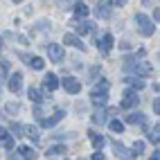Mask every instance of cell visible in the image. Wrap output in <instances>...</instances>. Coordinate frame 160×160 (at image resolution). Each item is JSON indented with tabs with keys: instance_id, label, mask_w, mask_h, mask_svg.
<instances>
[{
	"instance_id": "obj_35",
	"label": "cell",
	"mask_w": 160,
	"mask_h": 160,
	"mask_svg": "<svg viewBox=\"0 0 160 160\" xmlns=\"http://www.w3.org/2000/svg\"><path fill=\"white\" fill-rule=\"evenodd\" d=\"M151 160H160V158H158V151H156V153L151 156Z\"/></svg>"
},
{
	"instance_id": "obj_15",
	"label": "cell",
	"mask_w": 160,
	"mask_h": 160,
	"mask_svg": "<svg viewBox=\"0 0 160 160\" xmlns=\"http://www.w3.org/2000/svg\"><path fill=\"white\" fill-rule=\"evenodd\" d=\"M88 14H90V7L86 2H77V5H74V16H77V18H86Z\"/></svg>"
},
{
	"instance_id": "obj_27",
	"label": "cell",
	"mask_w": 160,
	"mask_h": 160,
	"mask_svg": "<svg viewBox=\"0 0 160 160\" xmlns=\"http://www.w3.org/2000/svg\"><path fill=\"white\" fill-rule=\"evenodd\" d=\"M92 122H95V124H104V122H106V113H104V111H97V113L92 115Z\"/></svg>"
},
{
	"instance_id": "obj_17",
	"label": "cell",
	"mask_w": 160,
	"mask_h": 160,
	"mask_svg": "<svg viewBox=\"0 0 160 160\" xmlns=\"http://www.w3.org/2000/svg\"><path fill=\"white\" fill-rule=\"evenodd\" d=\"M20 131H23L20 135H27V138H32L34 142H38V138H41V135H38V131H36V126H29V124H25Z\"/></svg>"
},
{
	"instance_id": "obj_22",
	"label": "cell",
	"mask_w": 160,
	"mask_h": 160,
	"mask_svg": "<svg viewBox=\"0 0 160 160\" xmlns=\"http://www.w3.org/2000/svg\"><path fill=\"white\" fill-rule=\"evenodd\" d=\"M66 151H68V149L63 147V144H54V147H50V149H48V156H63Z\"/></svg>"
},
{
	"instance_id": "obj_2",
	"label": "cell",
	"mask_w": 160,
	"mask_h": 160,
	"mask_svg": "<svg viewBox=\"0 0 160 160\" xmlns=\"http://www.w3.org/2000/svg\"><path fill=\"white\" fill-rule=\"evenodd\" d=\"M124 70L126 72H135L138 77L140 74H151V66L149 63H144V61H133V59H126V63H124Z\"/></svg>"
},
{
	"instance_id": "obj_9",
	"label": "cell",
	"mask_w": 160,
	"mask_h": 160,
	"mask_svg": "<svg viewBox=\"0 0 160 160\" xmlns=\"http://www.w3.org/2000/svg\"><path fill=\"white\" fill-rule=\"evenodd\" d=\"M113 149H115V156L117 158H124V160H129V158H133V151H129L124 144H120L117 140H113Z\"/></svg>"
},
{
	"instance_id": "obj_23",
	"label": "cell",
	"mask_w": 160,
	"mask_h": 160,
	"mask_svg": "<svg viewBox=\"0 0 160 160\" xmlns=\"http://www.w3.org/2000/svg\"><path fill=\"white\" fill-rule=\"evenodd\" d=\"M27 95H29V99L34 102V104H41V102H43V95H41V90H38V88H29V92H27Z\"/></svg>"
},
{
	"instance_id": "obj_24",
	"label": "cell",
	"mask_w": 160,
	"mask_h": 160,
	"mask_svg": "<svg viewBox=\"0 0 160 160\" xmlns=\"http://www.w3.org/2000/svg\"><path fill=\"white\" fill-rule=\"evenodd\" d=\"M108 126H111V131H113V133H124V124H122L120 120H111Z\"/></svg>"
},
{
	"instance_id": "obj_8",
	"label": "cell",
	"mask_w": 160,
	"mask_h": 160,
	"mask_svg": "<svg viewBox=\"0 0 160 160\" xmlns=\"http://www.w3.org/2000/svg\"><path fill=\"white\" fill-rule=\"evenodd\" d=\"M63 115H66V113H63V111H54V115H52V117H41V126H45V129H50V126H54L57 122H61L63 120Z\"/></svg>"
},
{
	"instance_id": "obj_33",
	"label": "cell",
	"mask_w": 160,
	"mask_h": 160,
	"mask_svg": "<svg viewBox=\"0 0 160 160\" xmlns=\"http://www.w3.org/2000/svg\"><path fill=\"white\" fill-rule=\"evenodd\" d=\"M111 5H120V7H124L126 0H111Z\"/></svg>"
},
{
	"instance_id": "obj_10",
	"label": "cell",
	"mask_w": 160,
	"mask_h": 160,
	"mask_svg": "<svg viewBox=\"0 0 160 160\" xmlns=\"http://www.w3.org/2000/svg\"><path fill=\"white\" fill-rule=\"evenodd\" d=\"M20 86H23V74H20V72L9 74V90H12V92H18Z\"/></svg>"
},
{
	"instance_id": "obj_32",
	"label": "cell",
	"mask_w": 160,
	"mask_h": 160,
	"mask_svg": "<svg viewBox=\"0 0 160 160\" xmlns=\"http://www.w3.org/2000/svg\"><path fill=\"white\" fill-rule=\"evenodd\" d=\"M5 138H7V129H5V126H0V140H5Z\"/></svg>"
},
{
	"instance_id": "obj_37",
	"label": "cell",
	"mask_w": 160,
	"mask_h": 160,
	"mask_svg": "<svg viewBox=\"0 0 160 160\" xmlns=\"http://www.w3.org/2000/svg\"><path fill=\"white\" fill-rule=\"evenodd\" d=\"M0 48H2V38H0Z\"/></svg>"
},
{
	"instance_id": "obj_5",
	"label": "cell",
	"mask_w": 160,
	"mask_h": 160,
	"mask_svg": "<svg viewBox=\"0 0 160 160\" xmlns=\"http://www.w3.org/2000/svg\"><path fill=\"white\" fill-rule=\"evenodd\" d=\"M63 54H66V52H63V45H59V43H50L48 45V57L54 61V63H61L63 61Z\"/></svg>"
},
{
	"instance_id": "obj_29",
	"label": "cell",
	"mask_w": 160,
	"mask_h": 160,
	"mask_svg": "<svg viewBox=\"0 0 160 160\" xmlns=\"http://www.w3.org/2000/svg\"><path fill=\"white\" fill-rule=\"evenodd\" d=\"M74 2V0H57V5L59 7H63V9H70V5Z\"/></svg>"
},
{
	"instance_id": "obj_16",
	"label": "cell",
	"mask_w": 160,
	"mask_h": 160,
	"mask_svg": "<svg viewBox=\"0 0 160 160\" xmlns=\"http://www.w3.org/2000/svg\"><path fill=\"white\" fill-rule=\"evenodd\" d=\"M43 86L52 92V90H57L59 88V79H57V74H48V77L43 79Z\"/></svg>"
},
{
	"instance_id": "obj_4",
	"label": "cell",
	"mask_w": 160,
	"mask_h": 160,
	"mask_svg": "<svg viewBox=\"0 0 160 160\" xmlns=\"http://www.w3.org/2000/svg\"><path fill=\"white\" fill-rule=\"evenodd\" d=\"M138 102H140V97H138V90H126V92L122 95L120 106H122V108H133Z\"/></svg>"
},
{
	"instance_id": "obj_3",
	"label": "cell",
	"mask_w": 160,
	"mask_h": 160,
	"mask_svg": "<svg viewBox=\"0 0 160 160\" xmlns=\"http://www.w3.org/2000/svg\"><path fill=\"white\" fill-rule=\"evenodd\" d=\"M135 23H138V29H140L144 36H151L153 32H156L153 20L149 18V16H144V14H135Z\"/></svg>"
},
{
	"instance_id": "obj_34",
	"label": "cell",
	"mask_w": 160,
	"mask_h": 160,
	"mask_svg": "<svg viewBox=\"0 0 160 160\" xmlns=\"http://www.w3.org/2000/svg\"><path fill=\"white\" fill-rule=\"evenodd\" d=\"M92 160H106V158H104V156H102V153L97 151V153H95V156H92Z\"/></svg>"
},
{
	"instance_id": "obj_21",
	"label": "cell",
	"mask_w": 160,
	"mask_h": 160,
	"mask_svg": "<svg viewBox=\"0 0 160 160\" xmlns=\"http://www.w3.org/2000/svg\"><path fill=\"white\" fill-rule=\"evenodd\" d=\"M27 66H32L34 70H43V66H45V61L41 59V57H32V59L27 61Z\"/></svg>"
},
{
	"instance_id": "obj_18",
	"label": "cell",
	"mask_w": 160,
	"mask_h": 160,
	"mask_svg": "<svg viewBox=\"0 0 160 160\" xmlns=\"http://www.w3.org/2000/svg\"><path fill=\"white\" fill-rule=\"evenodd\" d=\"M126 122H129V124H144L147 117L142 113H131V115H126Z\"/></svg>"
},
{
	"instance_id": "obj_28",
	"label": "cell",
	"mask_w": 160,
	"mask_h": 160,
	"mask_svg": "<svg viewBox=\"0 0 160 160\" xmlns=\"http://www.w3.org/2000/svg\"><path fill=\"white\" fill-rule=\"evenodd\" d=\"M144 151V142L142 140H135V144H133V156H140Z\"/></svg>"
},
{
	"instance_id": "obj_11",
	"label": "cell",
	"mask_w": 160,
	"mask_h": 160,
	"mask_svg": "<svg viewBox=\"0 0 160 160\" xmlns=\"http://www.w3.org/2000/svg\"><path fill=\"white\" fill-rule=\"evenodd\" d=\"M18 156L23 158V160H36L38 158V153L32 149L29 144H23V147H18Z\"/></svg>"
},
{
	"instance_id": "obj_36",
	"label": "cell",
	"mask_w": 160,
	"mask_h": 160,
	"mask_svg": "<svg viewBox=\"0 0 160 160\" xmlns=\"http://www.w3.org/2000/svg\"><path fill=\"white\" fill-rule=\"evenodd\" d=\"M12 2H23V0H12Z\"/></svg>"
},
{
	"instance_id": "obj_12",
	"label": "cell",
	"mask_w": 160,
	"mask_h": 160,
	"mask_svg": "<svg viewBox=\"0 0 160 160\" xmlns=\"http://www.w3.org/2000/svg\"><path fill=\"white\" fill-rule=\"evenodd\" d=\"M72 25L77 29V34H90L95 29V23H90V20H79V23H72Z\"/></svg>"
},
{
	"instance_id": "obj_1",
	"label": "cell",
	"mask_w": 160,
	"mask_h": 160,
	"mask_svg": "<svg viewBox=\"0 0 160 160\" xmlns=\"http://www.w3.org/2000/svg\"><path fill=\"white\" fill-rule=\"evenodd\" d=\"M90 99H92V104H95V106H106V102H108V83L102 81L99 86L92 90Z\"/></svg>"
},
{
	"instance_id": "obj_14",
	"label": "cell",
	"mask_w": 160,
	"mask_h": 160,
	"mask_svg": "<svg viewBox=\"0 0 160 160\" xmlns=\"http://www.w3.org/2000/svg\"><path fill=\"white\" fill-rule=\"evenodd\" d=\"M97 45H99V50L106 54V52H108V50L113 48V34H104V36L97 41Z\"/></svg>"
},
{
	"instance_id": "obj_6",
	"label": "cell",
	"mask_w": 160,
	"mask_h": 160,
	"mask_svg": "<svg viewBox=\"0 0 160 160\" xmlns=\"http://www.w3.org/2000/svg\"><path fill=\"white\" fill-rule=\"evenodd\" d=\"M61 86L66 88V92H70V95H77L79 90H81V81L79 79H74V77H66L61 81Z\"/></svg>"
},
{
	"instance_id": "obj_31",
	"label": "cell",
	"mask_w": 160,
	"mask_h": 160,
	"mask_svg": "<svg viewBox=\"0 0 160 160\" xmlns=\"http://www.w3.org/2000/svg\"><path fill=\"white\" fill-rule=\"evenodd\" d=\"M20 129H23V124H12V131H14V135H20Z\"/></svg>"
},
{
	"instance_id": "obj_13",
	"label": "cell",
	"mask_w": 160,
	"mask_h": 160,
	"mask_svg": "<svg viewBox=\"0 0 160 160\" xmlns=\"http://www.w3.org/2000/svg\"><path fill=\"white\" fill-rule=\"evenodd\" d=\"M111 7H113L111 2H99L97 7H95V14H97L99 18H111V14H113Z\"/></svg>"
},
{
	"instance_id": "obj_7",
	"label": "cell",
	"mask_w": 160,
	"mask_h": 160,
	"mask_svg": "<svg viewBox=\"0 0 160 160\" xmlns=\"http://www.w3.org/2000/svg\"><path fill=\"white\" fill-rule=\"evenodd\" d=\"M63 43H66V45H72V48H77V50H83V52H86V43H83V41L77 36V34H70V32H68V34L66 36H63Z\"/></svg>"
},
{
	"instance_id": "obj_38",
	"label": "cell",
	"mask_w": 160,
	"mask_h": 160,
	"mask_svg": "<svg viewBox=\"0 0 160 160\" xmlns=\"http://www.w3.org/2000/svg\"><path fill=\"white\" fill-rule=\"evenodd\" d=\"M79 160H81V158H79Z\"/></svg>"
},
{
	"instance_id": "obj_25",
	"label": "cell",
	"mask_w": 160,
	"mask_h": 160,
	"mask_svg": "<svg viewBox=\"0 0 160 160\" xmlns=\"http://www.w3.org/2000/svg\"><path fill=\"white\" fill-rule=\"evenodd\" d=\"M5 111H7L9 115H16V113H20V104H16V102L12 104V102H9V104L5 106Z\"/></svg>"
},
{
	"instance_id": "obj_30",
	"label": "cell",
	"mask_w": 160,
	"mask_h": 160,
	"mask_svg": "<svg viewBox=\"0 0 160 160\" xmlns=\"http://www.w3.org/2000/svg\"><path fill=\"white\" fill-rule=\"evenodd\" d=\"M2 142H5V147H7V149H14V138H9V135H7Z\"/></svg>"
},
{
	"instance_id": "obj_26",
	"label": "cell",
	"mask_w": 160,
	"mask_h": 160,
	"mask_svg": "<svg viewBox=\"0 0 160 160\" xmlns=\"http://www.w3.org/2000/svg\"><path fill=\"white\" fill-rule=\"evenodd\" d=\"M158 131H160V126H158V124L153 126L151 131H149V140H151L153 144H158V140H160V135H158Z\"/></svg>"
},
{
	"instance_id": "obj_19",
	"label": "cell",
	"mask_w": 160,
	"mask_h": 160,
	"mask_svg": "<svg viewBox=\"0 0 160 160\" xmlns=\"http://www.w3.org/2000/svg\"><path fill=\"white\" fill-rule=\"evenodd\" d=\"M90 140H92V147L95 149H97V151H99V149L106 144V140H104V135H99V133H90Z\"/></svg>"
},
{
	"instance_id": "obj_20",
	"label": "cell",
	"mask_w": 160,
	"mask_h": 160,
	"mask_svg": "<svg viewBox=\"0 0 160 160\" xmlns=\"http://www.w3.org/2000/svg\"><path fill=\"white\" fill-rule=\"evenodd\" d=\"M124 81H126V83H131L135 90H142V88H144V81H142L140 77H126Z\"/></svg>"
}]
</instances>
